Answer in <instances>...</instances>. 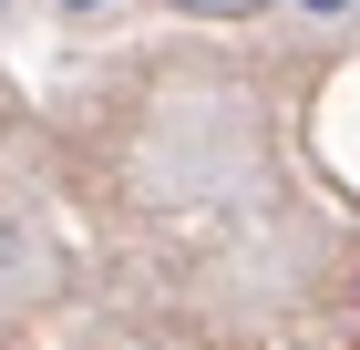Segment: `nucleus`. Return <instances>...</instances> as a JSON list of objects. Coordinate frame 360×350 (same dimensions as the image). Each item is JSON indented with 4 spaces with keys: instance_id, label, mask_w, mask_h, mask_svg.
Listing matches in <instances>:
<instances>
[{
    "instance_id": "f257e3e1",
    "label": "nucleus",
    "mask_w": 360,
    "mask_h": 350,
    "mask_svg": "<svg viewBox=\"0 0 360 350\" xmlns=\"http://www.w3.org/2000/svg\"><path fill=\"white\" fill-rule=\"evenodd\" d=\"M288 42H360V0H268Z\"/></svg>"
},
{
    "instance_id": "f03ea898",
    "label": "nucleus",
    "mask_w": 360,
    "mask_h": 350,
    "mask_svg": "<svg viewBox=\"0 0 360 350\" xmlns=\"http://www.w3.org/2000/svg\"><path fill=\"white\" fill-rule=\"evenodd\" d=\"M41 11H52L62 31H124V21L144 11V0H41Z\"/></svg>"
},
{
    "instance_id": "7ed1b4c3",
    "label": "nucleus",
    "mask_w": 360,
    "mask_h": 350,
    "mask_svg": "<svg viewBox=\"0 0 360 350\" xmlns=\"http://www.w3.org/2000/svg\"><path fill=\"white\" fill-rule=\"evenodd\" d=\"M175 11H195V21H268V0H175Z\"/></svg>"
},
{
    "instance_id": "20e7f679",
    "label": "nucleus",
    "mask_w": 360,
    "mask_h": 350,
    "mask_svg": "<svg viewBox=\"0 0 360 350\" xmlns=\"http://www.w3.org/2000/svg\"><path fill=\"white\" fill-rule=\"evenodd\" d=\"M11 21H21V0H0V42H11Z\"/></svg>"
},
{
    "instance_id": "39448f33",
    "label": "nucleus",
    "mask_w": 360,
    "mask_h": 350,
    "mask_svg": "<svg viewBox=\"0 0 360 350\" xmlns=\"http://www.w3.org/2000/svg\"><path fill=\"white\" fill-rule=\"evenodd\" d=\"M93 350H144V340H93Z\"/></svg>"
}]
</instances>
